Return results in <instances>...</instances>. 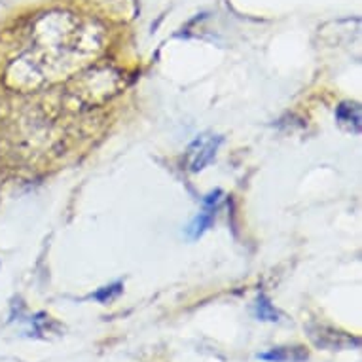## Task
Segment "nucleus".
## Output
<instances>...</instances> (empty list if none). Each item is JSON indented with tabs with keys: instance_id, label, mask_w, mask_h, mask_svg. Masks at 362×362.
I'll return each instance as SVG.
<instances>
[{
	"instance_id": "nucleus-1",
	"label": "nucleus",
	"mask_w": 362,
	"mask_h": 362,
	"mask_svg": "<svg viewBox=\"0 0 362 362\" xmlns=\"http://www.w3.org/2000/svg\"><path fill=\"white\" fill-rule=\"evenodd\" d=\"M221 135H214V133H203V135L196 137L190 146L186 148L184 157H182V167L188 173H201V171L213 164V160L216 157V152L222 144Z\"/></svg>"
},
{
	"instance_id": "nucleus-2",
	"label": "nucleus",
	"mask_w": 362,
	"mask_h": 362,
	"mask_svg": "<svg viewBox=\"0 0 362 362\" xmlns=\"http://www.w3.org/2000/svg\"><path fill=\"white\" fill-rule=\"evenodd\" d=\"M307 338L317 349L325 351H343V349H359L361 340L356 336L343 332L340 328L320 325V322H309L306 327Z\"/></svg>"
},
{
	"instance_id": "nucleus-3",
	"label": "nucleus",
	"mask_w": 362,
	"mask_h": 362,
	"mask_svg": "<svg viewBox=\"0 0 362 362\" xmlns=\"http://www.w3.org/2000/svg\"><path fill=\"white\" fill-rule=\"evenodd\" d=\"M256 359L264 362H306L309 361V351L304 345H281L258 353Z\"/></svg>"
},
{
	"instance_id": "nucleus-4",
	"label": "nucleus",
	"mask_w": 362,
	"mask_h": 362,
	"mask_svg": "<svg viewBox=\"0 0 362 362\" xmlns=\"http://www.w3.org/2000/svg\"><path fill=\"white\" fill-rule=\"evenodd\" d=\"M336 121H338V126H340L341 129L359 135L362 126L361 105H359V103H351V101L340 103V105L336 107Z\"/></svg>"
},
{
	"instance_id": "nucleus-5",
	"label": "nucleus",
	"mask_w": 362,
	"mask_h": 362,
	"mask_svg": "<svg viewBox=\"0 0 362 362\" xmlns=\"http://www.w3.org/2000/svg\"><path fill=\"white\" fill-rule=\"evenodd\" d=\"M214 214H216V207L203 205V211L190 222V226L186 227V234L190 239H199L201 235L205 234L209 227L213 226Z\"/></svg>"
},
{
	"instance_id": "nucleus-6",
	"label": "nucleus",
	"mask_w": 362,
	"mask_h": 362,
	"mask_svg": "<svg viewBox=\"0 0 362 362\" xmlns=\"http://www.w3.org/2000/svg\"><path fill=\"white\" fill-rule=\"evenodd\" d=\"M255 317L262 322H277L281 319V313L271 304V300L264 292H260L255 302Z\"/></svg>"
},
{
	"instance_id": "nucleus-7",
	"label": "nucleus",
	"mask_w": 362,
	"mask_h": 362,
	"mask_svg": "<svg viewBox=\"0 0 362 362\" xmlns=\"http://www.w3.org/2000/svg\"><path fill=\"white\" fill-rule=\"evenodd\" d=\"M121 292H123V284L118 281V283H112L108 284V286L99 288V291L93 294L92 298L95 300V302H99V304H108V302H112V300L118 298Z\"/></svg>"
}]
</instances>
